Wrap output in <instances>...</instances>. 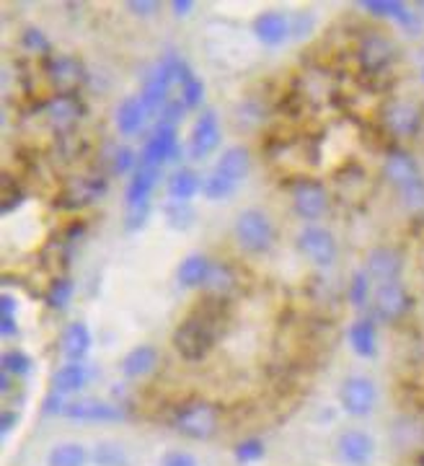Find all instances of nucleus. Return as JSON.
I'll return each mask as SVG.
<instances>
[{
	"instance_id": "1",
	"label": "nucleus",
	"mask_w": 424,
	"mask_h": 466,
	"mask_svg": "<svg viewBox=\"0 0 424 466\" xmlns=\"http://www.w3.org/2000/svg\"><path fill=\"white\" fill-rule=\"evenodd\" d=\"M226 329V300L207 299L199 303L192 317H187L174 334V348L187 360H202Z\"/></svg>"
},
{
	"instance_id": "2",
	"label": "nucleus",
	"mask_w": 424,
	"mask_h": 466,
	"mask_svg": "<svg viewBox=\"0 0 424 466\" xmlns=\"http://www.w3.org/2000/svg\"><path fill=\"white\" fill-rule=\"evenodd\" d=\"M236 241L238 247L248 254H264L275 241V228L267 213H261L257 208H248L241 216L236 218Z\"/></svg>"
},
{
	"instance_id": "3",
	"label": "nucleus",
	"mask_w": 424,
	"mask_h": 466,
	"mask_svg": "<svg viewBox=\"0 0 424 466\" xmlns=\"http://www.w3.org/2000/svg\"><path fill=\"white\" fill-rule=\"evenodd\" d=\"M217 422H220L217 410L212 404H207V401H189L174 417L177 431L181 435H187V438H195V441L210 438L217 431Z\"/></svg>"
},
{
	"instance_id": "4",
	"label": "nucleus",
	"mask_w": 424,
	"mask_h": 466,
	"mask_svg": "<svg viewBox=\"0 0 424 466\" xmlns=\"http://www.w3.org/2000/svg\"><path fill=\"white\" fill-rule=\"evenodd\" d=\"M380 122L393 137H411V135L419 133V127H422V112L411 101L393 99L383 106Z\"/></svg>"
},
{
	"instance_id": "5",
	"label": "nucleus",
	"mask_w": 424,
	"mask_h": 466,
	"mask_svg": "<svg viewBox=\"0 0 424 466\" xmlns=\"http://www.w3.org/2000/svg\"><path fill=\"white\" fill-rule=\"evenodd\" d=\"M83 112H86V106L73 94H57L42 104V115L47 119V125L60 135L70 133L81 122Z\"/></svg>"
},
{
	"instance_id": "6",
	"label": "nucleus",
	"mask_w": 424,
	"mask_h": 466,
	"mask_svg": "<svg viewBox=\"0 0 424 466\" xmlns=\"http://www.w3.org/2000/svg\"><path fill=\"white\" fill-rule=\"evenodd\" d=\"M339 401H342V407L349 415H370L378 401L376 383L370 381L368 376H349L339 389Z\"/></svg>"
},
{
	"instance_id": "7",
	"label": "nucleus",
	"mask_w": 424,
	"mask_h": 466,
	"mask_svg": "<svg viewBox=\"0 0 424 466\" xmlns=\"http://www.w3.org/2000/svg\"><path fill=\"white\" fill-rule=\"evenodd\" d=\"M298 249L316 267H328L337 259V241L321 226H308L298 236Z\"/></svg>"
},
{
	"instance_id": "8",
	"label": "nucleus",
	"mask_w": 424,
	"mask_h": 466,
	"mask_svg": "<svg viewBox=\"0 0 424 466\" xmlns=\"http://www.w3.org/2000/svg\"><path fill=\"white\" fill-rule=\"evenodd\" d=\"M45 73H47L49 84L60 88L63 94H73L86 81V67L73 55H49Z\"/></svg>"
},
{
	"instance_id": "9",
	"label": "nucleus",
	"mask_w": 424,
	"mask_h": 466,
	"mask_svg": "<svg viewBox=\"0 0 424 466\" xmlns=\"http://www.w3.org/2000/svg\"><path fill=\"white\" fill-rule=\"evenodd\" d=\"M358 60L368 73H380L396 60V47H393L391 39L383 36V34H365L359 39Z\"/></svg>"
},
{
	"instance_id": "10",
	"label": "nucleus",
	"mask_w": 424,
	"mask_h": 466,
	"mask_svg": "<svg viewBox=\"0 0 424 466\" xmlns=\"http://www.w3.org/2000/svg\"><path fill=\"white\" fill-rule=\"evenodd\" d=\"M293 208L295 213L306 220H318L328 210L327 189L318 182L300 179L293 184Z\"/></svg>"
},
{
	"instance_id": "11",
	"label": "nucleus",
	"mask_w": 424,
	"mask_h": 466,
	"mask_svg": "<svg viewBox=\"0 0 424 466\" xmlns=\"http://www.w3.org/2000/svg\"><path fill=\"white\" fill-rule=\"evenodd\" d=\"M177 153H179L177 130H174V125L161 122V125L156 127V133L150 135L146 148H143V167L158 168L161 164H166V161H174Z\"/></svg>"
},
{
	"instance_id": "12",
	"label": "nucleus",
	"mask_w": 424,
	"mask_h": 466,
	"mask_svg": "<svg viewBox=\"0 0 424 466\" xmlns=\"http://www.w3.org/2000/svg\"><path fill=\"white\" fill-rule=\"evenodd\" d=\"M337 453L347 466H368L376 456V441L365 431H344L337 441Z\"/></svg>"
},
{
	"instance_id": "13",
	"label": "nucleus",
	"mask_w": 424,
	"mask_h": 466,
	"mask_svg": "<svg viewBox=\"0 0 424 466\" xmlns=\"http://www.w3.org/2000/svg\"><path fill=\"white\" fill-rule=\"evenodd\" d=\"M171 84H174V66H171V55H168L164 63H158L150 70V76L143 84V91H140V101L146 104L147 112H156L158 106H164Z\"/></svg>"
},
{
	"instance_id": "14",
	"label": "nucleus",
	"mask_w": 424,
	"mask_h": 466,
	"mask_svg": "<svg viewBox=\"0 0 424 466\" xmlns=\"http://www.w3.org/2000/svg\"><path fill=\"white\" fill-rule=\"evenodd\" d=\"M401 267H404V257L391 247H378L368 254V262H365V272L373 283H396L399 275H401Z\"/></svg>"
},
{
	"instance_id": "15",
	"label": "nucleus",
	"mask_w": 424,
	"mask_h": 466,
	"mask_svg": "<svg viewBox=\"0 0 424 466\" xmlns=\"http://www.w3.org/2000/svg\"><path fill=\"white\" fill-rule=\"evenodd\" d=\"M220 146V122L215 112H205L195 122V130L189 137V156L192 158H207L212 150Z\"/></svg>"
},
{
	"instance_id": "16",
	"label": "nucleus",
	"mask_w": 424,
	"mask_h": 466,
	"mask_svg": "<svg viewBox=\"0 0 424 466\" xmlns=\"http://www.w3.org/2000/svg\"><path fill=\"white\" fill-rule=\"evenodd\" d=\"M373 309H376V317L383 321H396L404 311L409 309V296L407 288L399 283H383L376 288V296H373Z\"/></svg>"
},
{
	"instance_id": "17",
	"label": "nucleus",
	"mask_w": 424,
	"mask_h": 466,
	"mask_svg": "<svg viewBox=\"0 0 424 466\" xmlns=\"http://www.w3.org/2000/svg\"><path fill=\"white\" fill-rule=\"evenodd\" d=\"M254 34L261 45L278 47L293 36V18H288L282 11H264L254 21Z\"/></svg>"
},
{
	"instance_id": "18",
	"label": "nucleus",
	"mask_w": 424,
	"mask_h": 466,
	"mask_svg": "<svg viewBox=\"0 0 424 466\" xmlns=\"http://www.w3.org/2000/svg\"><path fill=\"white\" fill-rule=\"evenodd\" d=\"M383 177H386V182H391L399 192H404L407 187H411V184L422 179V177H419L417 161H414L409 153H404V150H391V153L386 156Z\"/></svg>"
},
{
	"instance_id": "19",
	"label": "nucleus",
	"mask_w": 424,
	"mask_h": 466,
	"mask_svg": "<svg viewBox=\"0 0 424 466\" xmlns=\"http://www.w3.org/2000/svg\"><path fill=\"white\" fill-rule=\"evenodd\" d=\"M104 192H106V182L98 179V177L73 179V182L66 187V192H63V198H60V205L67 208V210H76V208H83V205L96 202Z\"/></svg>"
},
{
	"instance_id": "20",
	"label": "nucleus",
	"mask_w": 424,
	"mask_h": 466,
	"mask_svg": "<svg viewBox=\"0 0 424 466\" xmlns=\"http://www.w3.org/2000/svg\"><path fill=\"white\" fill-rule=\"evenodd\" d=\"M63 415L70 417V420H78V422H116V420H122V412L116 407L98 400L66 404Z\"/></svg>"
},
{
	"instance_id": "21",
	"label": "nucleus",
	"mask_w": 424,
	"mask_h": 466,
	"mask_svg": "<svg viewBox=\"0 0 424 466\" xmlns=\"http://www.w3.org/2000/svg\"><path fill=\"white\" fill-rule=\"evenodd\" d=\"M156 179H158V171H156V168L137 167L132 171L127 189H125L127 210H130V208L150 205V192H153V187H156Z\"/></svg>"
},
{
	"instance_id": "22",
	"label": "nucleus",
	"mask_w": 424,
	"mask_h": 466,
	"mask_svg": "<svg viewBox=\"0 0 424 466\" xmlns=\"http://www.w3.org/2000/svg\"><path fill=\"white\" fill-rule=\"evenodd\" d=\"M147 115H150V112L146 109V104L140 101V96H130V99L119 101L115 115L116 130L122 135H127V137H130V135H137L143 130Z\"/></svg>"
},
{
	"instance_id": "23",
	"label": "nucleus",
	"mask_w": 424,
	"mask_h": 466,
	"mask_svg": "<svg viewBox=\"0 0 424 466\" xmlns=\"http://www.w3.org/2000/svg\"><path fill=\"white\" fill-rule=\"evenodd\" d=\"M248 168H251V156H248V150L244 146H233V148L223 150V156H220V161H217V167H215V174H220V177H226L230 182L236 184L238 179H244L246 174H248Z\"/></svg>"
},
{
	"instance_id": "24",
	"label": "nucleus",
	"mask_w": 424,
	"mask_h": 466,
	"mask_svg": "<svg viewBox=\"0 0 424 466\" xmlns=\"http://www.w3.org/2000/svg\"><path fill=\"white\" fill-rule=\"evenodd\" d=\"M210 259H207L205 254H192V257H187L179 265V269H177V280H179V285H184V288H197V285L210 280Z\"/></svg>"
},
{
	"instance_id": "25",
	"label": "nucleus",
	"mask_w": 424,
	"mask_h": 466,
	"mask_svg": "<svg viewBox=\"0 0 424 466\" xmlns=\"http://www.w3.org/2000/svg\"><path fill=\"white\" fill-rule=\"evenodd\" d=\"M60 350H63V355L70 358V360H81V358H86V352L91 350V332H88V327L81 324V321H73L66 332H63Z\"/></svg>"
},
{
	"instance_id": "26",
	"label": "nucleus",
	"mask_w": 424,
	"mask_h": 466,
	"mask_svg": "<svg viewBox=\"0 0 424 466\" xmlns=\"http://www.w3.org/2000/svg\"><path fill=\"white\" fill-rule=\"evenodd\" d=\"M156 363H158V352H156V348L140 345V348H135L132 352H127V355L122 358V373H125L127 379H140V376L150 373V370L156 368Z\"/></svg>"
},
{
	"instance_id": "27",
	"label": "nucleus",
	"mask_w": 424,
	"mask_h": 466,
	"mask_svg": "<svg viewBox=\"0 0 424 466\" xmlns=\"http://www.w3.org/2000/svg\"><path fill=\"white\" fill-rule=\"evenodd\" d=\"M349 345L352 350L362 355V358H370L376 355V345H378V334H376V324L370 319H359L349 327Z\"/></svg>"
},
{
	"instance_id": "28",
	"label": "nucleus",
	"mask_w": 424,
	"mask_h": 466,
	"mask_svg": "<svg viewBox=\"0 0 424 466\" xmlns=\"http://www.w3.org/2000/svg\"><path fill=\"white\" fill-rule=\"evenodd\" d=\"M199 177H197L195 168H179V171H174L171 177H168V195H171V200H192L197 192H199Z\"/></svg>"
},
{
	"instance_id": "29",
	"label": "nucleus",
	"mask_w": 424,
	"mask_h": 466,
	"mask_svg": "<svg viewBox=\"0 0 424 466\" xmlns=\"http://www.w3.org/2000/svg\"><path fill=\"white\" fill-rule=\"evenodd\" d=\"M86 383H88V370L81 363H70L55 373L52 389L55 394H73V391H81Z\"/></svg>"
},
{
	"instance_id": "30",
	"label": "nucleus",
	"mask_w": 424,
	"mask_h": 466,
	"mask_svg": "<svg viewBox=\"0 0 424 466\" xmlns=\"http://www.w3.org/2000/svg\"><path fill=\"white\" fill-rule=\"evenodd\" d=\"M88 464V451L81 443H63L55 446L49 453L47 466H86Z\"/></svg>"
},
{
	"instance_id": "31",
	"label": "nucleus",
	"mask_w": 424,
	"mask_h": 466,
	"mask_svg": "<svg viewBox=\"0 0 424 466\" xmlns=\"http://www.w3.org/2000/svg\"><path fill=\"white\" fill-rule=\"evenodd\" d=\"M362 8H365V11H370L373 16L399 18L401 24H411V14H409L404 3H391V0H368V3H362Z\"/></svg>"
},
{
	"instance_id": "32",
	"label": "nucleus",
	"mask_w": 424,
	"mask_h": 466,
	"mask_svg": "<svg viewBox=\"0 0 424 466\" xmlns=\"http://www.w3.org/2000/svg\"><path fill=\"white\" fill-rule=\"evenodd\" d=\"M164 213L166 220H168V226H171V228H179V231H187V228L195 223V210L181 200L166 202Z\"/></svg>"
},
{
	"instance_id": "33",
	"label": "nucleus",
	"mask_w": 424,
	"mask_h": 466,
	"mask_svg": "<svg viewBox=\"0 0 424 466\" xmlns=\"http://www.w3.org/2000/svg\"><path fill=\"white\" fill-rule=\"evenodd\" d=\"M207 288H210V299L226 300V296H230V288H233V272H230L228 267L212 265Z\"/></svg>"
},
{
	"instance_id": "34",
	"label": "nucleus",
	"mask_w": 424,
	"mask_h": 466,
	"mask_svg": "<svg viewBox=\"0 0 424 466\" xmlns=\"http://www.w3.org/2000/svg\"><path fill=\"white\" fill-rule=\"evenodd\" d=\"M94 461H96V466H130L127 453L116 443H98L96 451H94Z\"/></svg>"
},
{
	"instance_id": "35",
	"label": "nucleus",
	"mask_w": 424,
	"mask_h": 466,
	"mask_svg": "<svg viewBox=\"0 0 424 466\" xmlns=\"http://www.w3.org/2000/svg\"><path fill=\"white\" fill-rule=\"evenodd\" d=\"M70 299H73V283H70L67 278H57L55 283L49 285V290H47L49 309L60 311V309H66L67 303H70Z\"/></svg>"
},
{
	"instance_id": "36",
	"label": "nucleus",
	"mask_w": 424,
	"mask_h": 466,
	"mask_svg": "<svg viewBox=\"0 0 424 466\" xmlns=\"http://www.w3.org/2000/svg\"><path fill=\"white\" fill-rule=\"evenodd\" d=\"M233 187H236V184L230 182V179H226V177H220V174L212 171L210 177L202 182V192H205L210 200H223V198H228L230 192H233Z\"/></svg>"
},
{
	"instance_id": "37",
	"label": "nucleus",
	"mask_w": 424,
	"mask_h": 466,
	"mask_svg": "<svg viewBox=\"0 0 424 466\" xmlns=\"http://www.w3.org/2000/svg\"><path fill=\"white\" fill-rule=\"evenodd\" d=\"M202 99H205V86H202V81L192 73V76L181 84V101H184L187 109H197V106L202 104Z\"/></svg>"
},
{
	"instance_id": "38",
	"label": "nucleus",
	"mask_w": 424,
	"mask_h": 466,
	"mask_svg": "<svg viewBox=\"0 0 424 466\" xmlns=\"http://www.w3.org/2000/svg\"><path fill=\"white\" fill-rule=\"evenodd\" d=\"M3 370L8 376H26L32 370V358L18 352V350H11V352L3 355Z\"/></svg>"
},
{
	"instance_id": "39",
	"label": "nucleus",
	"mask_w": 424,
	"mask_h": 466,
	"mask_svg": "<svg viewBox=\"0 0 424 466\" xmlns=\"http://www.w3.org/2000/svg\"><path fill=\"white\" fill-rule=\"evenodd\" d=\"M401 198H404V205H407V210L411 216L424 218V179L407 187V189L401 192Z\"/></svg>"
},
{
	"instance_id": "40",
	"label": "nucleus",
	"mask_w": 424,
	"mask_h": 466,
	"mask_svg": "<svg viewBox=\"0 0 424 466\" xmlns=\"http://www.w3.org/2000/svg\"><path fill=\"white\" fill-rule=\"evenodd\" d=\"M261 456H264V443L257 441V438H248L244 443H238V449H236V459H238L241 464L259 461Z\"/></svg>"
},
{
	"instance_id": "41",
	"label": "nucleus",
	"mask_w": 424,
	"mask_h": 466,
	"mask_svg": "<svg viewBox=\"0 0 424 466\" xmlns=\"http://www.w3.org/2000/svg\"><path fill=\"white\" fill-rule=\"evenodd\" d=\"M370 278H368V272H358L355 278H352V288H349V296L355 300V306H362L365 300H368V293H370Z\"/></svg>"
},
{
	"instance_id": "42",
	"label": "nucleus",
	"mask_w": 424,
	"mask_h": 466,
	"mask_svg": "<svg viewBox=\"0 0 424 466\" xmlns=\"http://www.w3.org/2000/svg\"><path fill=\"white\" fill-rule=\"evenodd\" d=\"M21 42H24V47H29V50H34V52H47L49 50L47 36L39 32V29H26V32L21 34Z\"/></svg>"
},
{
	"instance_id": "43",
	"label": "nucleus",
	"mask_w": 424,
	"mask_h": 466,
	"mask_svg": "<svg viewBox=\"0 0 424 466\" xmlns=\"http://www.w3.org/2000/svg\"><path fill=\"white\" fill-rule=\"evenodd\" d=\"M150 216V205H143V208H130L127 210V216H125V228L127 231H137V228H143V223Z\"/></svg>"
},
{
	"instance_id": "44",
	"label": "nucleus",
	"mask_w": 424,
	"mask_h": 466,
	"mask_svg": "<svg viewBox=\"0 0 424 466\" xmlns=\"http://www.w3.org/2000/svg\"><path fill=\"white\" fill-rule=\"evenodd\" d=\"M135 168V153L130 148H119L115 153V171L116 174H127Z\"/></svg>"
},
{
	"instance_id": "45",
	"label": "nucleus",
	"mask_w": 424,
	"mask_h": 466,
	"mask_svg": "<svg viewBox=\"0 0 424 466\" xmlns=\"http://www.w3.org/2000/svg\"><path fill=\"white\" fill-rule=\"evenodd\" d=\"M184 101H177V99H168V104L164 106V122L166 125H177L184 115Z\"/></svg>"
},
{
	"instance_id": "46",
	"label": "nucleus",
	"mask_w": 424,
	"mask_h": 466,
	"mask_svg": "<svg viewBox=\"0 0 424 466\" xmlns=\"http://www.w3.org/2000/svg\"><path fill=\"white\" fill-rule=\"evenodd\" d=\"M313 29V18L308 14H298L293 16V39H303Z\"/></svg>"
},
{
	"instance_id": "47",
	"label": "nucleus",
	"mask_w": 424,
	"mask_h": 466,
	"mask_svg": "<svg viewBox=\"0 0 424 466\" xmlns=\"http://www.w3.org/2000/svg\"><path fill=\"white\" fill-rule=\"evenodd\" d=\"M127 8H130L132 14H137V16H150V14L158 11V3L156 0H130Z\"/></svg>"
},
{
	"instance_id": "48",
	"label": "nucleus",
	"mask_w": 424,
	"mask_h": 466,
	"mask_svg": "<svg viewBox=\"0 0 424 466\" xmlns=\"http://www.w3.org/2000/svg\"><path fill=\"white\" fill-rule=\"evenodd\" d=\"M161 466H197V461L189 453H166Z\"/></svg>"
},
{
	"instance_id": "49",
	"label": "nucleus",
	"mask_w": 424,
	"mask_h": 466,
	"mask_svg": "<svg viewBox=\"0 0 424 466\" xmlns=\"http://www.w3.org/2000/svg\"><path fill=\"white\" fill-rule=\"evenodd\" d=\"M0 314L3 317H16V300H14V296H3V300H0Z\"/></svg>"
},
{
	"instance_id": "50",
	"label": "nucleus",
	"mask_w": 424,
	"mask_h": 466,
	"mask_svg": "<svg viewBox=\"0 0 424 466\" xmlns=\"http://www.w3.org/2000/svg\"><path fill=\"white\" fill-rule=\"evenodd\" d=\"M14 425H16V415H14L11 410H5V412H3V420H0V431H3V435L11 433Z\"/></svg>"
},
{
	"instance_id": "51",
	"label": "nucleus",
	"mask_w": 424,
	"mask_h": 466,
	"mask_svg": "<svg viewBox=\"0 0 424 466\" xmlns=\"http://www.w3.org/2000/svg\"><path fill=\"white\" fill-rule=\"evenodd\" d=\"M0 332L5 334V337H14V334H16V317H3Z\"/></svg>"
},
{
	"instance_id": "52",
	"label": "nucleus",
	"mask_w": 424,
	"mask_h": 466,
	"mask_svg": "<svg viewBox=\"0 0 424 466\" xmlns=\"http://www.w3.org/2000/svg\"><path fill=\"white\" fill-rule=\"evenodd\" d=\"M192 11V3H187V0H179V3H174V14L177 16H184V14H189Z\"/></svg>"
},
{
	"instance_id": "53",
	"label": "nucleus",
	"mask_w": 424,
	"mask_h": 466,
	"mask_svg": "<svg viewBox=\"0 0 424 466\" xmlns=\"http://www.w3.org/2000/svg\"><path fill=\"white\" fill-rule=\"evenodd\" d=\"M422 8H424V3H422Z\"/></svg>"
},
{
	"instance_id": "54",
	"label": "nucleus",
	"mask_w": 424,
	"mask_h": 466,
	"mask_svg": "<svg viewBox=\"0 0 424 466\" xmlns=\"http://www.w3.org/2000/svg\"><path fill=\"white\" fill-rule=\"evenodd\" d=\"M422 76H424V70H422Z\"/></svg>"
}]
</instances>
